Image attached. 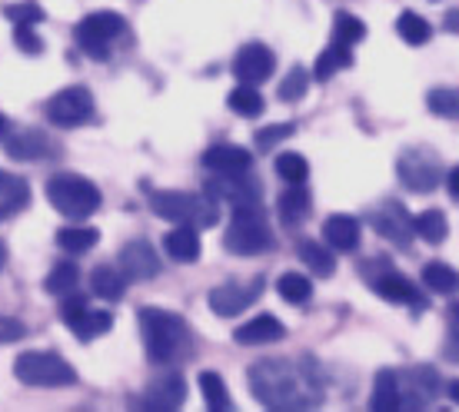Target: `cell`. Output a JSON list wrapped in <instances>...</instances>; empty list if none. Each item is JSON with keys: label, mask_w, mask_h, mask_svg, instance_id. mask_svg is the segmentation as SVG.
I'll return each mask as SVG.
<instances>
[{"label": "cell", "mask_w": 459, "mask_h": 412, "mask_svg": "<svg viewBox=\"0 0 459 412\" xmlns=\"http://www.w3.org/2000/svg\"><path fill=\"white\" fill-rule=\"evenodd\" d=\"M310 373L299 376L290 359H260L247 373L250 392L266 409H303V406H320L316 392H307L303 382H310Z\"/></svg>", "instance_id": "cell-1"}, {"label": "cell", "mask_w": 459, "mask_h": 412, "mask_svg": "<svg viewBox=\"0 0 459 412\" xmlns=\"http://www.w3.org/2000/svg\"><path fill=\"white\" fill-rule=\"evenodd\" d=\"M140 339L153 366H170L190 353V326L170 309H140Z\"/></svg>", "instance_id": "cell-2"}, {"label": "cell", "mask_w": 459, "mask_h": 412, "mask_svg": "<svg viewBox=\"0 0 459 412\" xmlns=\"http://www.w3.org/2000/svg\"><path fill=\"white\" fill-rule=\"evenodd\" d=\"M150 210L177 227L210 229L217 227V200L207 193H184V190H157L150 193Z\"/></svg>", "instance_id": "cell-3"}, {"label": "cell", "mask_w": 459, "mask_h": 412, "mask_svg": "<svg viewBox=\"0 0 459 412\" xmlns=\"http://www.w3.org/2000/svg\"><path fill=\"white\" fill-rule=\"evenodd\" d=\"M47 200H50V206L57 210L60 217L81 219V223L87 217H93L104 203L100 190L81 173H54L47 180Z\"/></svg>", "instance_id": "cell-4"}, {"label": "cell", "mask_w": 459, "mask_h": 412, "mask_svg": "<svg viewBox=\"0 0 459 412\" xmlns=\"http://www.w3.org/2000/svg\"><path fill=\"white\" fill-rule=\"evenodd\" d=\"M223 246L237 256H256V253H266L273 246V233H270V223H266L260 203L233 206V219L227 227Z\"/></svg>", "instance_id": "cell-5"}, {"label": "cell", "mask_w": 459, "mask_h": 412, "mask_svg": "<svg viewBox=\"0 0 459 412\" xmlns=\"http://www.w3.org/2000/svg\"><path fill=\"white\" fill-rule=\"evenodd\" d=\"M13 376L23 386H40V390H60L77 382V369L70 366L64 356L47 353V349H27L13 359Z\"/></svg>", "instance_id": "cell-6"}, {"label": "cell", "mask_w": 459, "mask_h": 412, "mask_svg": "<svg viewBox=\"0 0 459 412\" xmlns=\"http://www.w3.org/2000/svg\"><path fill=\"white\" fill-rule=\"evenodd\" d=\"M124 30H126V21L117 11H93L91 17H83L74 27V37H77V47H81L87 57L107 60L110 57V44Z\"/></svg>", "instance_id": "cell-7"}, {"label": "cell", "mask_w": 459, "mask_h": 412, "mask_svg": "<svg viewBox=\"0 0 459 412\" xmlns=\"http://www.w3.org/2000/svg\"><path fill=\"white\" fill-rule=\"evenodd\" d=\"M396 173H400L403 186L413 190V193H433L443 184V167L426 150H406L396 160Z\"/></svg>", "instance_id": "cell-8"}, {"label": "cell", "mask_w": 459, "mask_h": 412, "mask_svg": "<svg viewBox=\"0 0 459 412\" xmlns=\"http://www.w3.org/2000/svg\"><path fill=\"white\" fill-rule=\"evenodd\" d=\"M93 93L87 87H64L47 100V120L57 126H81L93 116Z\"/></svg>", "instance_id": "cell-9"}, {"label": "cell", "mask_w": 459, "mask_h": 412, "mask_svg": "<svg viewBox=\"0 0 459 412\" xmlns=\"http://www.w3.org/2000/svg\"><path fill=\"white\" fill-rule=\"evenodd\" d=\"M273 70H276V54L270 50L266 44H247L237 50V57H233V77L240 83H264L273 77Z\"/></svg>", "instance_id": "cell-10"}, {"label": "cell", "mask_w": 459, "mask_h": 412, "mask_svg": "<svg viewBox=\"0 0 459 412\" xmlns=\"http://www.w3.org/2000/svg\"><path fill=\"white\" fill-rule=\"evenodd\" d=\"M264 293V276H253L250 287H240V283H223V287L210 289V309L217 316H240L243 309H250Z\"/></svg>", "instance_id": "cell-11"}, {"label": "cell", "mask_w": 459, "mask_h": 412, "mask_svg": "<svg viewBox=\"0 0 459 412\" xmlns=\"http://www.w3.org/2000/svg\"><path fill=\"white\" fill-rule=\"evenodd\" d=\"M373 229L383 240L396 243L400 250H410V243H413V217L406 213L403 203H383V210L373 213Z\"/></svg>", "instance_id": "cell-12"}, {"label": "cell", "mask_w": 459, "mask_h": 412, "mask_svg": "<svg viewBox=\"0 0 459 412\" xmlns=\"http://www.w3.org/2000/svg\"><path fill=\"white\" fill-rule=\"evenodd\" d=\"M117 263H120L117 270H120L126 279H134V283L153 279V276L160 273V256H157V250H153L147 240L126 243L124 250H120V260H117Z\"/></svg>", "instance_id": "cell-13"}, {"label": "cell", "mask_w": 459, "mask_h": 412, "mask_svg": "<svg viewBox=\"0 0 459 412\" xmlns=\"http://www.w3.org/2000/svg\"><path fill=\"white\" fill-rule=\"evenodd\" d=\"M207 196L213 200H227L233 206H243V203H260V184L250 180V176H243V173H217V180H210Z\"/></svg>", "instance_id": "cell-14"}, {"label": "cell", "mask_w": 459, "mask_h": 412, "mask_svg": "<svg viewBox=\"0 0 459 412\" xmlns=\"http://www.w3.org/2000/svg\"><path fill=\"white\" fill-rule=\"evenodd\" d=\"M184 402H186V382L177 376V373H170V376L150 382L147 392H143V399H137L134 406H140V409L170 412V409H180Z\"/></svg>", "instance_id": "cell-15"}, {"label": "cell", "mask_w": 459, "mask_h": 412, "mask_svg": "<svg viewBox=\"0 0 459 412\" xmlns=\"http://www.w3.org/2000/svg\"><path fill=\"white\" fill-rule=\"evenodd\" d=\"M287 336V326L276 320L273 313H260V316H253L247 320L243 326H237L233 332V339L240 346H264V343H280Z\"/></svg>", "instance_id": "cell-16"}, {"label": "cell", "mask_w": 459, "mask_h": 412, "mask_svg": "<svg viewBox=\"0 0 459 412\" xmlns=\"http://www.w3.org/2000/svg\"><path fill=\"white\" fill-rule=\"evenodd\" d=\"M373 289H377V296L386 299V303H400V306L426 309V299L420 296V289H416L403 273H396V270L377 276V279H373Z\"/></svg>", "instance_id": "cell-17"}, {"label": "cell", "mask_w": 459, "mask_h": 412, "mask_svg": "<svg viewBox=\"0 0 459 412\" xmlns=\"http://www.w3.org/2000/svg\"><path fill=\"white\" fill-rule=\"evenodd\" d=\"M250 150L237 147V143H217L204 153V167L213 173H247L250 170Z\"/></svg>", "instance_id": "cell-18"}, {"label": "cell", "mask_w": 459, "mask_h": 412, "mask_svg": "<svg viewBox=\"0 0 459 412\" xmlns=\"http://www.w3.org/2000/svg\"><path fill=\"white\" fill-rule=\"evenodd\" d=\"M323 236H326V243L333 250L353 253L359 246L363 229H359V219L350 217V213H333V217H326V223H323Z\"/></svg>", "instance_id": "cell-19"}, {"label": "cell", "mask_w": 459, "mask_h": 412, "mask_svg": "<svg viewBox=\"0 0 459 412\" xmlns=\"http://www.w3.org/2000/svg\"><path fill=\"white\" fill-rule=\"evenodd\" d=\"M276 210H280V219H283V227H299V223H307L310 219V210H313V200H310V190L303 184H290L280 200H276Z\"/></svg>", "instance_id": "cell-20"}, {"label": "cell", "mask_w": 459, "mask_h": 412, "mask_svg": "<svg viewBox=\"0 0 459 412\" xmlns=\"http://www.w3.org/2000/svg\"><path fill=\"white\" fill-rule=\"evenodd\" d=\"M27 203H30V184L17 173L0 170V223L17 217Z\"/></svg>", "instance_id": "cell-21"}, {"label": "cell", "mask_w": 459, "mask_h": 412, "mask_svg": "<svg viewBox=\"0 0 459 412\" xmlns=\"http://www.w3.org/2000/svg\"><path fill=\"white\" fill-rule=\"evenodd\" d=\"M163 250H167V256L170 260H177V263H196L200 260V229L194 227H177L170 229L167 236H163Z\"/></svg>", "instance_id": "cell-22"}, {"label": "cell", "mask_w": 459, "mask_h": 412, "mask_svg": "<svg viewBox=\"0 0 459 412\" xmlns=\"http://www.w3.org/2000/svg\"><path fill=\"white\" fill-rule=\"evenodd\" d=\"M403 402V390H400V376H396V369H379L377 373V382H373V412H393L400 409Z\"/></svg>", "instance_id": "cell-23"}, {"label": "cell", "mask_w": 459, "mask_h": 412, "mask_svg": "<svg viewBox=\"0 0 459 412\" xmlns=\"http://www.w3.org/2000/svg\"><path fill=\"white\" fill-rule=\"evenodd\" d=\"M91 289L97 299H107V303H117V299H124V289H126V276L117 270V266L104 263L97 266L91 273Z\"/></svg>", "instance_id": "cell-24"}, {"label": "cell", "mask_w": 459, "mask_h": 412, "mask_svg": "<svg viewBox=\"0 0 459 412\" xmlns=\"http://www.w3.org/2000/svg\"><path fill=\"white\" fill-rule=\"evenodd\" d=\"M47 147H50V140L44 130H21V133L7 137V153L13 160H40Z\"/></svg>", "instance_id": "cell-25"}, {"label": "cell", "mask_w": 459, "mask_h": 412, "mask_svg": "<svg viewBox=\"0 0 459 412\" xmlns=\"http://www.w3.org/2000/svg\"><path fill=\"white\" fill-rule=\"evenodd\" d=\"M413 233L423 243H429V246H439V243H443L449 236L446 213H443V210H437V206L423 210L420 217H413Z\"/></svg>", "instance_id": "cell-26"}, {"label": "cell", "mask_w": 459, "mask_h": 412, "mask_svg": "<svg viewBox=\"0 0 459 412\" xmlns=\"http://www.w3.org/2000/svg\"><path fill=\"white\" fill-rule=\"evenodd\" d=\"M343 67H353V54H350V47L346 44H330L326 50H323L320 57H316V64H313V81H330L336 70H343Z\"/></svg>", "instance_id": "cell-27"}, {"label": "cell", "mask_w": 459, "mask_h": 412, "mask_svg": "<svg viewBox=\"0 0 459 412\" xmlns=\"http://www.w3.org/2000/svg\"><path fill=\"white\" fill-rule=\"evenodd\" d=\"M227 107H230V110H233L237 116H243V120H256V116L264 114L266 100H264V93L256 90L253 83H240L237 90H230Z\"/></svg>", "instance_id": "cell-28"}, {"label": "cell", "mask_w": 459, "mask_h": 412, "mask_svg": "<svg viewBox=\"0 0 459 412\" xmlns=\"http://www.w3.org/2000/svg\"><path fill=\"white\" fill-rule=\"evenodd\" d=\"M299 260L307 263V270H310L316 279H330V276L336 273V260H333V253L326 250L323 243L316 240H307V243H299Z\"/></svg>", "instance_id": "cell-29"}, {"label": "cell", "mask_w": 459, "mask_h": 412, "mask_svg": "<svg viewBox=\"0 0 459 412\" xmlns=\"http://www.w3.org/2000/svg\"><path fill=\"white\" fill-rule=\"evenodd\" d=\"M110 326H114V316H110V313H104V309H97V313H93L91 306L83 309L74 322H67V330L74 332L77 339H83V343H87V339H97V336H104Z\"/></svg>", "instance_id": "cell-30"}, {"label": "cell", "mask_w": 459, "mask_h": 412, "mask_svg": "<svg viewBox=\"0 0 459 412\" xmlns=\"http://www.w3.org/2000/svg\"><path fill=\"white\" fill-rule=\"evenodd\" d=\"M200 392H204V402H207V409H217V412H230L233 409V399H230V390L227 382H223V376L220 373H213V369H207V373H200Z\"/></svg>", "instance_id": "cell-31"}, {"label": "cell", "mask_w": 459, "mask_h": 412, "mask_svg": "<svg viewBox=\"0 0 459 412\" xmlns=\"http://www.w3.org/2000/svg\"><path fill=\"white\" fill-rule=\"evenodd\" d=\"M100 243V229L97 227H64L57 229V246L64 253H87Z\"/></svg>", "instance_id": "cell-32"}, {"label": "cell", "mask_w": 459, "mask_h": 412, "mask_svg": "<svg viewBox=\"0 0 459 412\" xmlns=\"http://www.w3.org/2000/svg\"><path fill=\"white\" fill-rule=\"evenodd\" d=\"M77 283H81V266L64 260V263H57L50 273H47L44 289L50 293V296H67V293L77 289Z\"/></svg>", "instance_id": "cell-33"}, {"label": "cell", "mask_w": 459, "mask_h": 412, "mask_svg": "<svg viewBox=\"0 0 459 412\" xmlns=\"http://www.w3.org/2000/svg\"><path fill=\"white\" fill-rule=\"evenodd\" d=\"M423 283H426V289L449 296V293L459 289V273L449 263H443V260H433V263L423 266Z\"/></svg>", "instance_id": "cell-34"}, {"label": "cell", "mask_w": 459, "mask_h": 412, "mask_svg": "<svg viewBox=\"0 0 459 412\" xmlns=\"http://www.w3.org/2000/svg\"><path fill=\"white\" fill-rule=\"evenodd\" d=\"M396 34H400L410 47H423V44L433 40V27H429V21L420 17V13L403 11L400 21H396Z\"/></svg>", "instance_id": "cell-35"}, {"label": "cell", "mask_w": 459, "mask_h": 412, "mask_svg": "<svg viewBox=\"0 0 459 412\" xmlns=\"http://www.w3.org/2000/svg\"><path fill=\"white\" fill-rule=\"evenodd\" d=\"M276 293H280V299L290 303V306H303V303L313 296V283L303 273H283L276 279Z\"/></svg>", "instance_id": "cell-36"}, {"label": "cell", "mask_w": 459, "mask_h": 412, "mask_svg": "<svg viewBox=\"0 0 459 412\" xmlns=\"http://www.w3.org/2000/svg\"><path fill=\"white\" fill-rule=\"evenodd\" d=\"M426 107L433 116H443V120H456L459 124V90L453 87H433L426 93Z\"/></svg>", "instance_id": "cell-37"}, {"label": "cell", "mask_w": 459, "mask_h": 412, "mask_svg": "<svg viewBox=\"0 0 459 412\" xmlns=\"http://www.w3.org/2000/svg\"><path fill=\"white\" fill-rule=\"evenodd\" d=\"M363 37H367V23L359 21L356 13L336 11V17H333V40L336 44L353 47V44H359Z\"/></svg>", "instance_id": "cell-38"}, {"label": "cell", "mask_w": 459, "mask_h": 412, "mask_svg": "<svg viewBox=\"0 0 459 412\" xmlns=\"http://www.w3.org/2000/svg\"><path fill=\"white\" fill-rule=\"evenodd\" d=\"M276 176L280 180H287V184H307V176H310V163H307V157L303 153H280L276 157Z\"/></svg>", "instance_id": "cell-39"}, {"label": "cell", "mask_w": 459, "mask_h": 412, "mask_svg": "<svg viewBox=\"0 0 459 412\" xmlns=\"http://www.w3.org/2000/svg\"><path fill=\"white\" fill-rule=\"evenodd\" d=\"M310 83H313V77H310V70L307 67H293L287 73V81L280 83V100H287V103H297V100H303L307 97V90H310Z\"/></svg>", "instance_id": "cell-40"}, {"label": "cell", "mask_w": 459, "mask_h": 412, "mask_svg": "<svg viewBox=\"0 0 459 412\" xmlns=\"http://www.w3.org/2000/svg\"><path fill=\"white\" fill-rule=\"evenodd\" d=\"M4 17L11 23H40L44 21V7L34 4V0H23V4H7L4 7Z\"/></svg>", "instance_id": "cell-41"}, {"label": "cell", "mask_w": 459, "mask_h": 412, "mask_svg": "<svg viewBox=\"0 0 459 412\" xmlns=\"http://www.w3.org/2000/svg\"><path fill=\"white\" fill-rule=\"evenodd\" d=\"M13 44L21 47L23 54H44V40L37 37L34 23H13Z\"/></svg>", "instance_id": "cell-42"}, {"label": "cell", "mask_w": 459, "mask_h": 412, "mask_svg": "<svg viewBox=\"0 0 459 412\" xmlns=\"http://www.w3.org/2000/svg\"><path fill=\"white\" fill-rule=\"evenodd\" d=\"M297 133V126L293 124H273V126H264V130H256V147L260 150H270L276 147L280 140H287Z\"/></svg>", "instance_id": "cell-43"}, {"label": "cell", "mask_w": 459, "mask_h": 412, "mask_svg": "<svg viewBox=\"0 0 459 412\" xmlns=\"http://www.w3.org/2000/svg\"><path fill=\"white\" fill-rule=\"evenodd\" d=\"M27 336V326L21 320H13V316H0V346L4 343H17Z\"/></svg>", "instance_id": "cell-44"}, {"label": "cell", "mask_w": 459, "mask_h": 412, "mask_svg": "<svg viewBox=\"0 0 459 412\" xmlns=\"http://www.w3.org/2000/svg\"><path fill=\"white\" fill-rule=\"evenodd\" d=\"M83 309H87V296H74V293H67V296H64V322H74Z\"/></svg>", "instance_id": "cell-45"}, {"label": "cell", "mask_w": 459, "mask_h": 412, "mask_svg": "<svg viewBox=\"0 0 459 412\" xmlns=\"http://www.w3.org/2000/svg\"><path fill=\"white\" fill-rule=\"evenodd\" d=\"M443 27H446V34H459V11H449L443 17Z\"/></svg>", "instance_id": "cell-46"}, {"label": "cell", "mask_w": 459, "mask_h": 412, "mask_svg": "<svg viewBox=\"0 0 459 412\" xmlns=\"http://www.w3.org/2000/svg\"><path fill=\"white\" fill-rule=\"evenodd\" d=\"M446 190H449V196H456V200H459V167H456V170H449Z\"/></svg>", "instance_id": "cell-47"}, {"label": "cell", "mask_w": 459, "mask_h": 412, "mask_svg": "<svg viewBox=\"0 0 459 412\" xmlns=\"http://www.w3.org/2000/svg\"><path fill=\"white\" fill-rule=\"evenodd\" d=\"M446 392H449V399H453V402H459V379H449Z\"/></svg>", "instance_id": "cell-48"}, {"label": "cell", "mask_w": 459, "mask_h": 412, "mask_svg": "<svg viewBox=\"0 0 459 412\" xmlns=\"http://www.w3.org/2000/svg\"><path fill=\"white\" fill-rule=\"evenodd\" d=\"M7 126H11V120L0 114V143H4V137H7Z\"/></svg>", "instance_id": "cell-49"}, {"label": "cell", "mask_w": 459, "mask_h": 412, "mask_svg": "<svg viewBox=\"0 0 459 412\" xmlns=\"http://www.w3.org/2000/svg\"><path fill=\"white\" fill-rule=\"evenodd\" d=\"M4 266H7V246L0 243V273H4Z\"/></svg>", "instance_id": "cell-50"}, {"label": "cell", "mask_w": 459, "mask_h": 412, "mask_svg": "<svg viewBox=\"0 0 459 412\" xmlns=\"http://www.w3.org/2000/svg\"><path fill=\"white\" fill-rule=\"evenodd\" d=\"M453 332H456V339H459V306L453 309Z\"/></svg>", "instance_id": "cell-51"}]
</instances>
